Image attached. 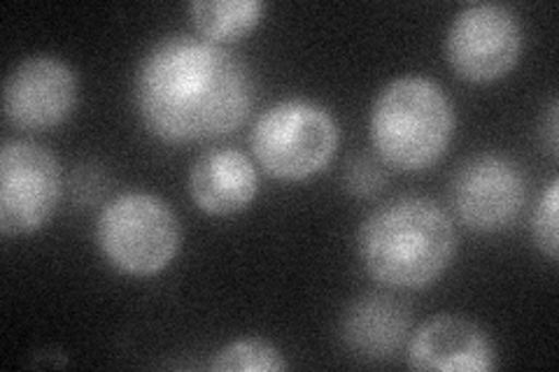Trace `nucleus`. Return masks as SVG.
Masks as SVG:
<instances>
[{"label":"nucleus","instance_id":"obj_1","mask_svg":"<svg viewBox=\"0 0 559 372\" xmlns=\"http://www.w3.org/2000/svg\"><path fill=\"white\" fill-rule=\"evenodd\" d=\"M143 127L166 145L231 135L254 108L250 68L199 35H168L150 47L133 80Z\"/></svg>","mask_w":559,"mask_h":372},{"label":"nucleus","instance_id":"obj_2","mask_svg":"<svg viewBox=\"0 0 559 372\" xmlns=\"http://www.w3.org/2000/svg\"><path fill=\"white\" fill-rule=\"evenodd\" d=\"M359 259L378 285L431 287L457 254V230L448 212L425 196H399L376 207L359 228Z\"/></svg>","mask_w":559,"mask_h":372},{"label":"nucleus","instance_id":"obj_3","mask_svg":"<svg viewBox=\"0 0 559 372\" xmlns=\"http://www.w3.org/2000/svg\"><path fill=\"white\" fill-rule=\"evenodd\" d=\"M457 117L445 88L425 75L392 80L378 94L369 131L380 161L401 170L419 172L445 156Z\"/></svg>","mask_w":559,"mask_h":372},{"label":"nucleus","instance_id":"obj_4","mask_svg":"<svg viewBox=\"0 0 559 372\" xmlns=\"http://www.w3.org/2000/svg\"><path fill=\"white\" fill-rule=\"evenodd\" d=\"M250 145L259 168L273 180L304 182L334 161L341 129L322 105L289 98L261 112Z\"/></svg>","mask_w":559,"mask_h":372},{"label":"nucleus","instance_id":"obj_5","mask_svg":"<svg viewBox=\"0 0 559 372\" xmlns=\"http://www.w3.org/2000/svg\"><path fill=\"white\" fill-rule=\"evenodd\" d=\"M96 242L115 271L131 277H154L178 256L182 228L175 209L162 196L127 191L100 209Z\"/></svg>","mask_w":559,"mask_h":372},{"label":"nucleus","instance_id":"obj_6","mask_svg":"<svg viewBox=\"0 0 559 372\" xmlns=\"http://www.w3.org/2000/svg\"><path fill=\"white\" fill-rule=\"evenodd\" d=\"M63 193L59 158L28 140H8L0 149V233H38L55 217Z\"/></svg>","mask_w":559,"mask_h":372},{"label":"nucleus","instance_id":"obj_7","mask_svg":"<svg viewBox=\"0 0 559 372\" xmlns=\"http://www.w3.org/2000/svg\"><path fill=\"white\" fill-rule=\"evenodd\" d=\"M522 24L499 3L462 8L445 33V59L462 80L489 84L506 77L522 57Z\"/></svg>","mask_w":559,"mask_h":372},{"label":"nucleus","instance_id":"obj_8","mask_svg":"<svg viewBox=\"0 0 559 372\" xmlns=\"http://www.w3.org/2000/svg\"><path fill=\"white\" fill-rule=\"evenodd\" d=\"M454 215L476 233L511 228L527 203V177L513 158L485 152L471 156L452 177Z\"/></svg>","mask_w":559,"mask_h":372},{"label":"nucleus","instance_id":"obj_9","mask_svg":"<svg viewBox=\"0 0 559 372\" xmlns=\"http://www.w3.org/2000/svg\"><path fill=\"white\" fill-rule=\"evenodd\" d=\"M80 82L66 61L35 55L12 68L3 88L5 119L20 131L57 129L78 108Z\"/></svg>","mask_w":559,"mask_h":372},{"label":"nucleus","instance_id":"obj_10","mask_svg":"<svg viewBox=\"0 0 559 372\" xmlns=\"http://www.w3.org/2000/svg\"><path fill=\"white\" fill-rule=\"evenodd\" d=\"M406 361L413 370L492 372L497 349L487 331L462 314H436L408 340Z\"/></svg>","mask_w":559,"mask_h":372},{"label":"nucleus","instance_id":"obj_11","mask_svg":"<svg viewBox=\"0 0 559 372\" xmlns=\"http://www.w3.org/2000/svg\"><path fill=\"white\" fill-rule=\"evenodd\" d=\"M189 196L210 217H231L248 209L259 193L254 164L238 149L203 152L187 177Z\"/></svg>","mask_w":559,"mask_h":372},{"label":"nucleus","instance_id":"obj_12","mask_svg":"<svg viewBox=\"0 0 559 372\" xmlns=\"http://www.w3.org/2000/svg\"><path fill=\"white\" fill-rule=\"evenodd\" d=\"M413 314L390 293H366L343 314V343L359 359L388 361L411 335Z\"/></svg>","mask_w":559,"mask_h":372},{"label":"nucleus","instance_id":"obj_13","mask_svg":"<svg viewBox=\"0 0 559 372\" xmlns=\"http://www.w3.org/2000/svg\"><path fill=\"white\" fill-rule=\"evenodd\" d=\"M264 0H194L189 16L199 38L215 45H231L250 35L266 14Z\"/></svg>","mask_w":559,"mask_h":372},{"label":"nucleus","instance_id":"obj_14","mask_svg":"<svg viewBox=\"0 0 559 372\" xmlns=\"http://www.w3.org/2000/svg\"><path fill=\"white\" fill-rule=\"evenodd\" d=\"M285 353L264 338H240L217 349L210 370L215 372H283Z\"/></svg>","mask_w":559,"mask_h":372},{"label":"nucleus","instance_id":"obj_15","mask_svg":"<svg viewBox=\"0 0 559 372\" xmlns=\"http://www.w3.org/2000/svg\"><path fill=\"white\" fill-rule=\"evenodd\" d=\"M557 209H559V180L552 177L532 217V238L540 250V254H546L550 261H557L559 256Z\"/></svg>","mask_w":559,"mask_h":372},{"label":"nucleus","instance_id":"obj_16","mask_svg":"<svg viewBox=\"0 0 559 372\" xmlns=\"http://www.w3.org/2000/svg\"><path fill=\"white\" fill-rule=\"evenodd\" d=\"M345 189L357 199H371L388 184V170L384 164L371 156H357L345 166Z\"/></svg>","mask_w":559,"mask_h":372},{"label":"nucleus","instance_id":"obj_17","mask_svg":"<svg viewBox=\"0 0 559 372\" xmlns=\"http://www.w3.org/2000/svg\"><path fill=\"white\" fill-rule=\"evenodd\" d=\"M557 110H559V105H557V100H552L548 108V115H546V121H544V140H546V147L552 158H557V147H559V131H557L559 129V123H557L559 112Z\"/></svg>","mask_w":559,"mask_h":372}]
</instances>
